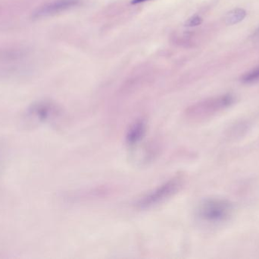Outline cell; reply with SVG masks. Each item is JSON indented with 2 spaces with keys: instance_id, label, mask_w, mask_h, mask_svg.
<instances>
[{
  "instance_id": "1",
  "label": "cell",
  "mask_w": 259,
  "mask_h": 259,
  "mask_svg": "<svg viewBox=\"0 0 259 259\" xmlns=\"http://www.w3.org/2000/svg\"><path fill=\"white\" fill-rule=\"evenodd\" d=\"M181 187L182 179L181 178H172L142 196L136 202V208L140 210H146L157 206L176 194Z\"/></svg>"
},
{
  "instance_id": "2",
  "label": "cell",
  "mask_w": 259,
  "mask_h": 259,
  "mask_svg": "<svg viewBox=\"0 0 259 259\" xmlns=\"http://www.w3.org/2000/svg\"><path fill=\"white\" fill-rule=\"evenodd\" d=\"M234 205L223 199H208L203 201L197 209L198 217L208 223H220L232 215Z\"/></svg>"
},
{
  "instance_id": "3",
  "label": "cell",
  "mask_w": 259,
  "mask_h": 259,
  "mask_svg": "<svg viewBox=\"0 0 259 259\" xmlns=\"http://www.w3.org/2000/svg\"><path fill=\"white\" fill-rule=\"evenodd\" d=\"M62 115L60 107L50 100L32 103L26 112L27 120L36 124H47L57 120Z\"/></svg>"
},
{
  "instance_id": "4",
  "label": "cell",
  "mask_w": 259,
  "mask_h": 259,
  "mask_svg": "<svg viewBox=\"0 0 259 259\" xmlns=\"http://www.w3.org/2000/svg\"><path fill=\"white\" fill-rule=\"evenodd\" d=\"M234 100L235 99L231 94H226L216 98L210 99L190 108L188 112V115L190 116L189 117L193 120L207 118L231 106L234 103Z\"/></svg>"
},
{
  "instance_id": "5",
  "label": "cell",
  "mask_w": 259,
  "mask_h": 259,
  "mask_svg": "<svg viewBox=\"0 0 259 259\" xmlns=\"http://www.w3.org/2000/svg\"><path fill=\"white\" fill-rule=\"evenodd\" d=\"M79 3L80 0H52L35 9L32 13V18L37 20L53 16L75 7Z\"/></svg>"
},
{
  "instance_id": "6",
  "label": "cell",
  "mask_w": 259,
  "mask_h": 259,
  "mask_svg": "<svg viewBox=\"0 0 259 259\" xmlns=\"http://www.w3.org/2000/svg\"><path fill=\"white\" fill-rule=\"evenodd\" d=\"M146 123L143 120L134 123L130 127L126 136V141L130 146H134L138 144L146 134Z\"/></svg>"
},
{
  "instance_id": "7",
  "label": "cell",
  "mask_w": 259,
  "mask_h": 259,
  "mask_svg": "<svg viewBox=\"0 0 259 259\" xmlns=\"http://www.w3.org/2000/svg\"><path fill=\"white\" fill-rule=\"evenodd\" d=\"M246 16V12L243 9H236L227 14L225 23L228 25H234L243 21Z\"/></svg>"
},
{
  "instance_id": "8",
  "label": "cell",
  "mask_w": 259,
  "mask_h": 259,
  "mask_svg": "<svg viewBox=\"0 0 259 259\" xmlns=\"http://www.w3.org/2000/svg\"><path fill=\"white\" fill-rule=\"evenodd\" d=\"M259 80V67L246 73L243 77L241 78L242 82L245 84L254 83L258 82Z\"/></svg>"
},
{
  "instance_id": "9",
  "label": "cell",
  "mask_w": 259,
  "mask_h": 259,
  "mask_svg": "<svg viewBox=\"0 0 259 259\" xmlns=\"http://www.w3.org/2000/svg\"><path fill=\"white\" fill-rule=\"evenodd\" d=\"M202 19L198 15H194V16L191 17L188 21L186 22V26L187 27H195V26L199 25L202 24Z\"/></svg>"
},
{
  "instance_id": "10",
  "label": "cell",
  "mask_w": 259,
  "mask_h": 259,
  "mask_svg": "<svg viewBox=\"0 0 259 259\" xmlns=\"http://www.w3.org/2000/svg\"><path fill=\"white\" fill-rule=\"evenodd\" d=\"M149 1V0H132V4H138V3H144V2Z\"/></svg>"
},
{
  "instance_id": "11",
  "label": "cell",
  "mask_w": 259,
  "mask_h": 259,
  "mask_svg": "<svg viewBox=\"0 0 259 259\" xmlns=\"http://www.w3.org/2000/svg\"><path fill=\"white\" fill-rule=\"evenodd\" d=\"M254 36H255V38H258V39H259V28L255 31Z\"/></svg>"
}]
</instances>
